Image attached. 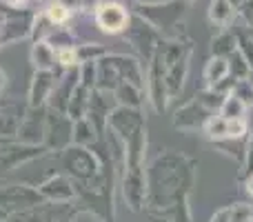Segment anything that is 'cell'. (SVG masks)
Listing matches in <instances>:
<instances>
[{
    "label": "cell",
    "mask_w": 253,
    "mask_h": 222,
    "mask_svg": "<svg viewBox=\"0 0 253 222\" xmlns=\"http://www.w3.org/2000/svg\"><path fill=\"white\" fill-rule=\"evenodd\" d=\"M147 2H171V0H147Z\"/></svg>",
    "instance_id": "obj_13"
},
{
    "label": "cell",
    "mask_w": 253,
    "mask_h": 222,
    "mask_svg": "<svg viewBox=\"0 0 253 222\" xmlns=\"http://www.w3.org/2000/svg\"><path fill=\"white\" fill-rule=\"evenodd\" d=\"M58 58H60L62 65H74V62H76L74 49H60V51H58Z\"/></svg>",
    "instance_id": "obj_11"
},
{
    "label": "cell",
    "mask_w": 253,
    "mask_h": 222,
    "mask_svg": "<svg viewBox=\"0 0 253 222\" xmlns=\"http://www.w3.org/2000/svg\"><path fill=\"white\" fill-rule=\"evenodd\" d=\"M22 2H27V0H13V4H22Z\"/></svg>",
    "instance_id": "obj_14"
},
{
    "label": "cell",
    "mask_w": 253,
    "mask_h": 222,
    "mask_svg": "<svg viewBox=\"0 0 253 222\" xmlns=\"http://www.w3.org/2000/svg\"><path fill=\"white\" fill-rule=\"evenodd\" d=\"M245 111H247V105L231 91V89H229V91L224 93L222 105H220V116L222 118H242Z\"/></svg>",
    "instance_id": "obj_6"
},
{
    "label": "cell",
    "mask_w": 253,
    "mask_h": 222,
    "mask_svg": "<svg viewBox=\"0 0 253 222\" xmlns=\"http://www.w3.org/2000/svg\"><path fill=\"white\" fill-rule=\"evenodd\" d=\"M238 51L245 56L247 65L249 69H253V38H249L247 34H240L238 36Z\"/></svg>",
    "instance_id": "obj_8"
},
{
    "label": "cell",
    "mask_w": 253,
    "mask_h": 222,
    "mask_svg": "<svg viewBox=\"0 0 253 222\" xmlns=\"http://www.w3.org/2000/svg\"><path fill=\"white\" fill-rule=\"evenodd\" d=\"M238 7H240L238 11H240V16L245 18L247 27H253V0H242Z\"/></svg>",
    "instance_id": "obj_10"
},
{
    "label": "cell",
    "mask_w": 253,
    "mask_h": 222,
    "mask_svg": "<svg viewBox=\"0 0 253 222\" xmlns=\"http://www.w3.org/2000/svg\"><path fill=\"white\" fill-rule=\"evenodd\" d=\"M47 16L51 22H65L67 18H69V9H67L65 4H51V7L47 9Z\"/></svg>",
    "instance_id": "obj_9"
},
{
    "label": "cell",
    "mask_w": 253,
    "mask_h": 222,
    "mask_svg": "<svg viewBox=\"0 0 253 222\" xmlns=\"http://www.w3.org/2000/svg\"><path fill=\"white\" fill-rule=\"evenodd\" d=\"M213 56H231L233 51L238 49V36L236 34H231L229 29H222L218 36H215V40H213Z\"/></svg>",
    "instance_id": "obj_5"
},
{
    "label": "cell",
    "mask_w": 253,
    "mask_h": 222,
    "mask_svg": "<svg viewBox=\"0 0 253 222\" xmlns=\"http://www.w3.org/2000/svg\"><path fill=\"white\" fill-rule=\"evenodd\" d=\"M247 193H249V196L253 198V174H251V178L247 180Z\"/></svg>",
    "instance_id": "obj_12"
},
{
    "label": "cell",
    "mask_w": 253,
    "mask_h": 222,
    "mask_svg": "<svg viewBox=\"0 0 253 222\" xmlns=\"http://www.w3.org/2000/svg\"><path fill=\"white\" fill-rule=\"evenodd\" d=\"M96 20H98V25H100L102 31H107V34H118V31H123L126 27V22H129V13L125 11L123 4L105 2L98 7Z\"/></svg>",
    "instance_id": "obj_2"
},
{
    "label": "cell",
    "mask_w": 253,
    "mask_h": 222,
    "mask_svg": "<svg viewBox=\"0 0 253 222\" xmlns=\"http://www.w3.org/2000/svg\"><path fill=\"white\" fill-rule=\"evenodd\" d=\"M205 133L211 140L220 142V140H233L247 133V120L245 118H222V116H211L205 122Z\"/></svg>",
    "instance_id": "obj_1"
},
{
    "label": "cell",
    "mask_w": 253,
    "mask_h": 222,
    "mask_svg": "<svg viewBox=\"0 0 253 222\" xmlns=\"http://www.w3.org/2000/svg\"><path fill=\"white\" fill-rule=\"evenodd\" d=\"M236 18V4L231 0H211L209 4V20L218 27L220 31L227 29L231 20Z\"/></svg>",
    "instance_id": "obj_3"
},
{
    "label": "cell",
    "mask_w": 253,
    "mask_h": 222,
    "mask_svg": "<svg viewBox=\"0 0 253 222\" xmlns=\"http://www.w3.org/2000/svg\"><path fill=\"white\" fill-rule=\"evenodd\" d=\"M227 76H229V62L224 60V56H213L205 69L207 83H209L211 87H218L222 80H227Z\"/></svg>",
    "instance_id": "obj_4"
},
{
    "label": "cell",
    "mask_w": 253,
    "mask_h": 222,
    "mask_svg": "<svg viewBox=\"0 0 253 222\" xmlns=\"http://www.w3.org/2000/svg\"><path fill=\"white\" fill-rule=\"evenodd\" d=\"M231 91L236 93V96L240 98L247 107H253V85L249 83V80H245V78L236 80V83H233V87H231Z\"/></svg>",
    "instance_id": "obj_7"
}]
</instances>
